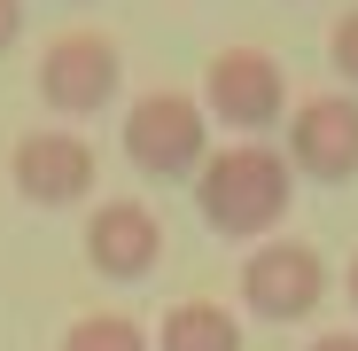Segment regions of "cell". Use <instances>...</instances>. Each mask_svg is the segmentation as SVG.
Wrapping results in <instances>:
<instances>
[{
	"label": "cell",
	"instance_id": "5",
	"mask_svg": "<svg viewBox=\"0 0 358 351\" xmlns=\"http://www.w3.org/2000/svg\"><path fill=\"white\" fill-rule=\"evenodd\" d=\"M242 305L265 320V328H288V320H312L327 305V258L312 242H257L242 258Z\"/></svg>",
	"mask_w": 358,
	"mask_h": 351
},
{
	"label": "cell",
	"instance_id": "9",
	"mask_svg": "<svg viewBox=\"0 0 358 351\" xmlns=\"http://www.w3.org/2000/svg\"><path fill=\"white\" fill-rule=\"evenodd\" d=\"M156 351H242V320L226 305H210V297H187V305L164 312Z\"/></svg>",
	"mask_w": 358,
	"mask_h": 351
},
{
	"label": "cell",
	"instance_id": "3",
	"mask_svg": "<svg viewBox=\"0 0 358 351\" xmlns=\"http://www.w3.org/2000/svg\"><path fill=\"white\" fill-rule=\"evenodd\" d=\"M125 86V47L109 32H63L39 55V102L55 117H101Z\"/></svg>",
	"mask_w": 358,
	"mask_h": 351
},
{
	"label": "cell",
	"instance_id": "14",
	"mask_svg": "<svg viewBox=\"0 0 358 351\" xmlns=\"http://www.w3.org/2000/svg\"><path fill=\"white\" fill-rule=\"evenodd\" d=\"M350 305H358V258H350Z\"/></svg>",
	"mask_w": 358,
	"mask_h": 351
},
{
	"label": "cell",
	"instance_id": "13",
	"mask_svg": "<svg viewBox=\"0 0 358 351\" xmlns=\"http://www.w3.org/2000/svg\"><path fill=\"white\" fill-rule=\"evenodd\" d=\"M304 351H358V336H350V328H335V336H312Z\"/></svg>",
	"mask_w": 358,
	"mask_h": 351
},
{
	"label": "cell",
	"instance_id": "7",
	"mask_svg": "<svg viewBox=\"0 0 358 351\" xmlns=\"http://www.w3.org/2000/svg\"><path fill=\"white\" fill-rule=\"evenodd\" d=\"M288 164H296V180H320V188L358 180V94H312L296 109L288 117Z\"/></svg>",
	"mask_w": 358,
	"mask_h": 351
},
{
	"label": "cell",
	"instance_id": "4",
	"mask_svg": "<svg viewBox=\"0 0 358 351\" xmlns=\"http://www.w3.org/2000/svg\"><path fill=\"white\" fill-rule=\"evenodd\" d=\"M8 180H16V195H24L31 211H71V203L94 195L101 156H94V141L71 133V125H39V133H24V141L8 149Z\"/></svg>",
	"mask_w": 358,
	"mask_h": 351
},
{
	"label": "cell",
	"instance_id": "8",
	"mask_svg": "<svg viewBox=\"0 0 358 351\" xmlns=\"http://www.w3.org/2000/svg\"><path fill=\"white\" fill-rule=\"evenodd\" d=\"M86 266L101 281H148L156 258H164V219L141 203V195H109L94 219H86Z\"/></svg>",
	"mask_w": 358,
	"mask_h": 351
},
{
	"label": "cell",
	"instance_id": "10",
	"mask_svg": "<svg viewBox=\"0 0 358 351\" xmlns=\"http://www.w3.org/2000/svg\"><path fill=\"white\" fill-rule=\"evenodd\" d=\"M55 351H156V336H148L141 320H125V312H86V320L63 328Z\"/></svg>",
	"mask_w": 358,
	"mask_h": 351
},
{
	"label": "cell",
	"instance_id": "11",
	"mask_svg": "<svg viewBox=\"0 0 358 351\" xmlns=\"http://www.w3.org/2000/svg\"><path fill=\"white\" fill-rule=\"evenodd\" d=\"M327 63H335L343 94H358V8H343V16H335V32H327Z\"/></svg>",
	"mask_w": 358,
	"mask_h": 351
},
{
	"label": "cell",
	"instance_id": "6",
	"mask_svg": "<svg viewBox=\"0 0 358 351\" xmlns=\"http://www.w3.org/2000/svg\"><path fill=\"white\" fill-rule=\"evenodd\" d=\"M203 109L218 117V125H234L242 141L273 133L280 125V109H288V78L265 47H226L210 55V71H203Z\"/></svg>",
	"mask_w": 358,
	"mask_h": 351
},
{
	"label": "cell",
	"instance_id": "12",
	"mask_svg": "<svg viewBox=\"0 0 358 351\" xmlns=\"http://www.w3.org/2000/svg\"><path fill=\"white\" fill-rule=\"evenodd\" d=\"M24 39V0H0V55Z\"/></svg>",
	"mask_w": 358,
	"mask_h": 351
},
{
	"label": "cell",
	"instance_id": "2",
	"mask_svg": "<svg viewBox=\"0 0 358 351\" xmlns=\"http://www.w3.org/2000/svg\"><path fill=\"white\" fill-rule=\"evenodd\" d=\"M125 164L141 172V180H195V172L210 164V109L195 94H141L125 109Z\"/></svg>",
	"mask_w": 358,
	"mask_h": 351
},
{
	"label": "cell",
	"instance_id": "1",
	"mask_svg": "<svg viewBox=\"0 0 358 351\" xmlns=\"http://www.w3.org/2000/svg\"><path fill=\"white\" fill-rule=\"evenodd\" d=\"M187 188H195V211H203L210 234H226V242H265V234H280V219H288L296 164H288V149L234 141V149H218L195 172Z\"/></svg>",
	"mask_w": 358,
	"mask_h": 351
}]
</instances>
